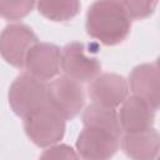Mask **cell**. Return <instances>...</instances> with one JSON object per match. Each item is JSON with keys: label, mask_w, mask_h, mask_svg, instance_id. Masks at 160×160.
I'll return each instance as SVG.
<instances>
[{"label": "cell", "mask_w": 160, "mask_h": 160, "mask_svg": "<svg viewBox=\"0 0 160 160\" xmlns=\"http://www.w3.org/2000/svg\"><path fill=\"white\" fill-rule=\"evenodd\" d=\"M89 95L94 104L115 109L120 106L129 95L128 81L119 74H99L89 85Z\"/></svg>", "instance_id": "8"}, {"label": "cell", "mask_w": 160, "mask_h": 160, "mask_svg": "<svg viewBox=\"0 0 160 160\" xmlns=\"http://www.w3.org/2000/svg\"><path fill=\"white\" fill-rule=\"evenodd\" d=\"M129 88L132 95L145 100L155 111L160 104V72L158 61L135 66L129 76Z\"/></svg>", "instance_id": "11"}, {"label": "cell", "mask_w": 160, "mask_h": 160, "mask_svg": "<svg viewBox=\"0 0 160 160\" xmlns=\"http://www.w3.org/2000/svg\"><path fill=\"white\" fill-rule=\"evenodd\" d=\"M60 69L65 76L78 82H88L100 74L101 64L96 56L88 52L85 44L72 41L60 50Z\"/></svg>", "instance_id": "6"}, {"label": "cell", "mask_w": 160, "mask_h": 160, "mask_svg": "<svg viewBox=\"0 0 160 160\" xmlns=\"http://www.w3.org/2000/svg\"><path fill=\"white\" fill-rule=\"evenodd\" d=\"M24 130L36 146L49 148L64 138L65 119L46 105L24 119Z\"/></svg>", "instance_id": "4"}, {"label": "cell", "mask_w": 160, "mask_h": 160, "mask_svg": "<svg viewBox=\"0 0 160 160\" xmlns=\"http://www.w3.org/2000/svg\"><path fill=\"white\" fill-rule=\"evenodd\" d=\"M82 124L84 126L108 129L118 135H121V128L115 109L105 108L94 102L86 106V109L84 110Z\"/></svg>", "instance_id": "13"}, {"label": "cell", "mask_w": 160, "mask_h": 160, "mask_svg": "<svg viewBox=\"0 0 160 160\" xmlns=\"http://www.w3.org/2000/svg\"><path fill=\"white\" fill-rule=\"evenodd\" d=\"M39 160H80V158L70 145L55 144L44 150Z\"/></svg>", "instance_id": "17"}, {"label": "cell", "mask_w": 160, "mask_h": 160, "mask_svg": "<svg viewBox=\"0 0 160 160\" xmlns=\"http://www.w3.org/2000/svg\"><path fill=\"white\" fill-rule=\"evenodd\" d=\"M121 131L125 134H139L152 129L155 110L139 96H128L120 105L118 114Z\"/></svg>", "instance_id": "10"}, {"label": "cell", "mask_w": 160, "mask_h": 160, "mask_svg": "<svg viewBox=\"0 0 160 160\" xmlns=\"http://www.w3.org/2000/svg\"><path fill=\"white\" fill-rule=\"evenodd\" d=\"M120 138L108 129L84 126L75 148L80 160H110L120 146Z\"/></svg>", "instance_id": "5"}, {"label": "cell", "mask_w": 160, "mask_h": 160, "mask_svg": "<svg viewBox=\"0 0 160 160\" xmlns=\"http://www.w3.org/2000/svg\"><path fill=\"white\" fill-rule=\"evenodd\" d=\"M36 2L28 0L0 1V16L8 20H20L31 12Z\"/></svg>", "instance_id": "15"}, {"label": "cell", "mask_w": 160, "mask_h": 160, "mask_svg": "<svg viewBox=\"0 0 160 160\" xmlns=\"http://www.w3.org/2000/svg\"><path fill=\"white\" fill-rule=\"evenodd\" d=\"M120 146L131 160H156L160 148L159 132L152 128L139 134H125L120 138Z\"/></svg>", "instance_id": "12"}, {"label": "cell", "mask_w": 160, "mask_h": 160, "mask_svg": "<svg viewBox=\"0 0 160 160\" xmlns=\"http://www.w3.org/2000/svg\"><path fill=\"white\" fill-rule=\"evenodd\" d=\"M120 2L130 19H145L150 16L158 6V1H120Z\"/></svg>", "instance_id": "16"}, {"label": "cell", "mask_w": 160, "mask_h": 160, "mask_svg": "<svg viewBox=\"0 0 160 160\" xmlns=\"http://www.w3.org/2000/svg\"><path fill=\"white\" fill-rule=\"evenodd\" d=\"M36 42L38 36L30 26L20 22L10 24L0 34V55L8 64L21 69L28 51Z\"/></svg>", "instance_id": "7"}, {"label": "cell", "mask_w": 160, "mask_h": 160, "mask_svg": "<svg viewBox=\"0 0 160 160\" xmlns=\"http://www.w3.org/2000/svg\"><path fill=\"white\" fill-rule=\"evenodd\" d=\"M24 68L41 81L54 79L60 70V49L54 44L38 41L28 51Z\"/></svg>", "instance_id": "9"}, {"label": "cell", "mask_w": 160, "mask_h": 160, "mask_svg": "<svg viewBox=\"0 0 160 160\" xmlns=\"http://www.w3.org/2000/svg\"><path fill=\"white\" fill-rule=\"evenodd\" d=\"M86 32L106 46L122 42L131 29V19L120 1H95L86 12Z\"/></svg>", "instance_id": "1"}, {"label": "cell", "mask_w": 160, "mask_h": 160, "mask_svg": "<svg viewBox=\"0 0 160 160\" xmlns=\"http://www.w3.org/2000/svg\"><path fill=\"white\" fill-rule=\"evenodd\" d=\"M38 11L51 21H69L78 15L80 2L76 0H60V1H39L35 5Z\"/></svg>", "instance_id": "14"}, {"label": "cell", "mask_w": 160, "mask_h": 160, "mask_svg": "<svg viewBox=\"0 0 160 160\" xmlns=\"http://www.w3.org/2000/svg\"><path fill=\"white\" fill-rule=\"evenodd\" d=\"M46 100L62 119H72L84 108L85 92L80 82L62 75L46 85Z\"/></svg>", "instance_id": "3"}, {"label": "cell", "mask_w": 160, "mask_h": 160, "mask_svg": "<svg viewBox=\"0 0 160 160\" xmlns=\"http://www.w3.org/2000/svg\"><path fill=\"white\" fill-rule=\"evenodd\" d=\"M8 100L14 114L25 119L48 105L46 84L28 72L21 74L10 85Z\"/></svg>", "instance_id": "2"}]
</instances>
